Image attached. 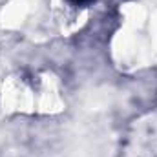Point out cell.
I'll use <instances>...</instances> for the list:
<instances>
[{"mask_svg":"<svg viewBox=\"0 0 157 157\" xmlns=\"http://www.w3.org/2000/svg\"><path fill=\"white\" fill-rule=\"evenodd\" d=\"M73 2H78V4H80V2H84V0H73Z\"/></svg>","mask_w":157,"mask_h":157,"instance_id":"obj_1","label":"cell"}]
</instances>
